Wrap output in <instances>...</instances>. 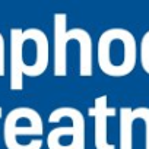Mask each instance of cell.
<instances>
[{
	"mask_svg": "<svg viewBox=\"0 0 149 149\" xmlns=\"http://www.w3.org/2000/svg\"><path fill=\"white\" fill-rule=\"evenodd\" d=\"M97 63L110 78H124L137 63V44L133 34L123 28L104 31L97 44Z\"/></svg>",
	"mask_w": 149,
	"mask_h": 149,
	"instance_id": "6da1fadb",
	"label": "cell"
},
{
	"mask_svg": "<svg viewBox=\"0 0 149 149\" xmlns=\"http://www.w3.org/2000/svg\"><path fill=\"white\" fill-rule=\"evenodd\" d=\"M42 133V118L34 108H13L5 118L3 139L8 149H41Z\"/></svg>",
	"mask_w": 149,
	"mask_h": 149,
	"instance_id": "7a4b0ae2",
	"label": "cell"
},
{
	"mask_svg": "<svg viewBox=\"0 0 149 149\" xmlns=\"http://www.w3.org/2000/svg\"><path fill=\"white\" fill-rule=\"evenodd\" d=\"M22 73L26 78H38L50 64V42L38 28L22 31Z\"/></svg>",
	"mask_w": 149,
	"mask_h": 149,
	"instance_id": "3957f363",
	"label": "cell"
},
{
	"mask_svg": "<svg viewBox=\"0 0 149 149\" xmlns=\"http://www.w3.org/2000/svg\"><path fill=\"white\" fill-rule=\"evenodd\" d=\"M107 95H101L95 100V105L88 110L89 116L95 120V149H116V145L108 142V126L107 121L110 117L117 114V110L107 105Z\"/></svg>",
	"mask_w": 149,
	"mask_h": 149,
	"instance_id": "277c9868",
	"label": "cell"
},
{
	"mask_svg": "<svg viewBox=\"0 0 149 149\" xmlns=\"http://www.w3.org/2000/svg\"><path fill=\"white\" fill-rule=\"evenodd\" d=\"M67 28L66 15L58 13L54 16V38H53V73L57 78L67 74Z\"/></svg>",
	"mask_w": 149,
	"mask_h": 149,
	"instance_id": "5b68a950",
	"label": "cell"
},
{
	"mask_svg": "<svg viewBox=\"0 0 149 149\" xmlns=\"http://www.w3.org/2000/svg\"><path fill=\"white\" fill-rule=\"evenodd\" d=\"M69 41L79 42V74L82 78L92 76V40L91 35L82 28L67 29Z\"/></svg>",
	"mask_w": 149,
	"mask_h": 149,
	"instance_id": "8992f818",
	"label": "cell"
},
{
	"mask_svg": "<svg viewBox=\"0 0 149 149\" xmlns=\"http://www.w3.org/2000/svg\"><path fill=\"white\" fill-rule=\"evenodd\" d=\"M22 29H10V89H24V73H22Z\"/></svg>",
	"mask_w": 149,
	"mask_h": 149,
	"instance_id": "52a82bcc",
	"label": "cell"
},
{
	"mask_svg": "<svg viewBox=\"0 0 149 149\" xmlns=\"http://www.w3.org/2000/svg\"><path fill=\"white\" fill-rule=\"evenodd\" d=\"M48 149H85V143L81 142L73 126H58L47 134Z\"/></svg>",
	"mask_w": 149,
	"mask_h": 149,
	"instance_id": "ba28073f",
	"label": "cell"
},
{
	"mask_svg": "<svg viewBox=\"0 0 149 149\" xmlns=\"http://www.w3.org/2000/svg\"><path fill=\"white\" fill-rule=\"evenodd\" d=\"M133 108H120V149H133Z\"/></svg>",
	"mask_w": 149,
	"mask_h": 149,
	"instance_id": "9c48e42d",
	"label": "cell"
},
{
	"mask_svg": "<svg viewBox=\"0 0 149 149\" xmlns=\"http://www.w3.org/2000/svg\"><path fill=\"white\" fill-rule=\"evenodd\" d=\"M139 58H140L142 69L145 70V73L149 74V31L142 37L140 48H139Z\"/></svg>",
	"mask_w": 149,
	"mask_h": 149,
	"instance_id": "30bf717a",
	"label": "cell"
},
{
	"mask_svg": "<svg viewBox=\"0 0 149 149\" xmlns=\"http://www.w3.org/2000/svg\"><path fill=\"white\" fill-rule=\"evenodd\" d=\"M133 117L137 120H143L145 121V149H149V108L148 107H137L134 110H132Z\"/></svg>",
	"mask_w": 149,
	"mask_h": 149,
	"instance_id": "8fae6325",
	"label": "cell"
},
{
	"mask_svg": "<svg viewBox=\"0 0 149 149\" xmlns=\"http://www.w3.org/2000/svg\"><path fill=\"white\" fill-rule=\"evenodd\" d=\"M6 74V67H5V38L0 32V78Z\"/></svg>",
	"mask_w": 149,
	"mask_h": 149,
	"instance_id": "7c38bea8",
	"label": "cell"
},
{
	"mask_svg": "<svg viewBox=\"0 0 149 149\" xmlns=\"http://www.w3.org/2000/svg\"><path fill=\"white\" fill-rule=\"evenodd\" d=\"M2 116H3V108L0 107V118H2Z\"/></svg>",
	"mask_w": 149,
	"mask_h": 149,
	"instance_id": "4fadbf2b",
	"label": "cell"
}]
</instances>
